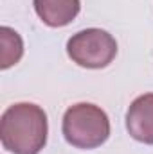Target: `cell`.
I'll list each match as a JSON object with an SVG mask.
<instances>
[{
  "instance_id": "8992f818",
  "label": "cell",
  "mask_w": 153,
  "mask_h": 154,
  "mask_svg": "<svg viewBox=\"0 0 153 154\" xmlns=\"http://www.w3.org/2000/svg\"><path fill=\"white\" fill-rule=\"evenodd\" d=\"M0 41H2V52H0V68L5 70L13 65H16L24 54V43L16 31L9 27L0 29Z\"/></svg>"
},
{
  "instance_id": "277c9868",
  "label": "cell",
  "mask_w": 153,
  "mask_h": 154,
  "mask_svg": "<svg viewBox=\"0 0 153 154\" xmlns=\"http://www.w3.org/2000/svg\"><path fill=\"white\" fill-rule=\"evenodd\" d=\"M126 129L132 138L153 145V93L137 97L126 113Z\"/></svg>"
},
{
  "instance_id": "5b68a950",
  "label": "cell",
  "mask_w": 153,
  "mask_h": 154,
  "mask_svg": "<svg viewBox=\"0 0 153 154\" xmlns=\"http://www.w3.org/2000/svg\"><path fill=\"white\" fill-rule=\"evenodd\" d=\"M79 0H34L36 14L49 27L69 25L79 13Z\"/></svg>"
},
{
  "instance_id": "3957f363",
  "label": "cell",
  "mask_w": 153,
  "mask_h": 154,
  "mask_svg": "<svg viewBox=\"0 0 153 154\" xmlns=\"http://www.w3.org/2000/svg\"><path fill=\"white\" fill-rule=\"evenodd\" d=\"M69 57L85 68H105L117 56V41L103 29H86L67 41Z\"/></svg>"
},
{
  "instance_id": "7a4b0ae2",
  "label": "cell",
  "mask_w": 153,
  "mask_h": 154,
  "mask_svg": "<svg viewBox=\"0 0 153 154\" xmlns=\"http://www.w3.org/2000/svg\"><path fill=\"white\" fill-rule=\"evenodd\" d=\"M63 136L77 149H96L110 136V120L96 104L70 106L63 116Z\"/></svg>"
},
{
  "instance_id": "6da1fadb",
  "label": "cell",
  "mask_w": 153,
  "mask_h": 154,
  "mask_svg": "<svg viewBox=\"0 0 153 154\" xmlns=\"http://www.w3.org/2000/svg\"><path fill=\"white\" fill-rule=\"evenodd\" d=\"M47 115L31 102L9 106L0 118V140L13 154H40L47 143Z\"/></svg>"
}]
</instances>
